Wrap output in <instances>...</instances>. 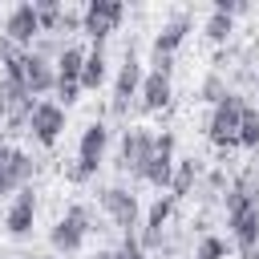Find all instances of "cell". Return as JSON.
<instances>
[{"label":"cell","mask_w":259,"mask_h":259,"mask_svg":"<svg viewBox=\"0 0 259 259\" xmlns=\"http://www.w3.org/2000/svg\"><path fill=\"white\" fill-rule=\"evenodd\" d=\"M93 231H101L97 219H93V206H89V202H73V206H65V214L49 227V247H53L57 259H61V255H81Z\"/></svg>","instance_id":"cell-1"},{"label":"cell","mask_w":259,"mask_h":259,"mask_svg":"<svg viewBox=\"0 0 259 259\" xmlns=\"http://www.w3.org/2000/svg\"><path fill=\"white\" fill-rule=\"evenodd\" d=\"M105 154H109V125L97 117V121H89V125L81 130V138H77V158L61 170V174H65V182L81 186V182L97 178V170H101Z\"/></svg>","instance_id":"cell-2"},{"label":"cell","mask_w":259,"mask_h":259,"mask_svg":"<svg viewBox=\"0 0 259 259\" xmlns=\"http://www.w3.org/2000/svg\"><path fill=\"white\" fill-rule=\"evenodd\" d=\"M243 105H247V97L235 93V89H227V97L210 105V113H206V142L214 150H239L235 146V134H239Z\"/></svg>","instance_id":"cell-3"},{"label":"cell","mask_w":259,"mask_h":259,"mask_svg":"<svg viewBox=\"0 0 259 259\" xmlns=\"http://www.w3.org/2000/svg\"><path fill=\"white\" fill-rule=\"evenodd\" d=\"M150 154H154V130H150V125H142V121L125 125V130H121V138H117V170H121V174H130L134 182H142Z\"/></svg>","instance_id":"cell-4"},{"label":"cell","mask_w":259,"mask_h":259,"mask_svg":"<svg viewBox=\"0 0 259 259\" xmlns=\"http://www.w3.org/2000/svg\"><path fill=\"white\" fill-rule=\"evenodd\" d=\"M97 206L105 210V219H109L121 235H134V231L142 227V202H138L134 186H121V182L101 186V190H97Z\"/></svg>","instance_id":"cell-5"},{"label":"cell","mask_w":259,"mask_h":259,"mask_svg":"<svg viewBox=\"0 0 259 259\" xmlns=\"http://www.w3.org/2000/svg\"><path fill=\"white\" fill-rule=\"evenodd\" d=\"M121 24H125L121 0H89L81 8V36H89V45H105L113 32H121Z\"/></svg>","instance_id":"cell-6"},{"label":"cell","mask_w":259,"mask_h":259,"mask_svg":"<svg viewBox=\"0 0 259 259\" xmlns=\"http://www.w3.org/2000/svg\"><path fill=\"white\" fill-rule=\"evenodd\" d=\"M65 125H69V109H61L53 97H45V101H36L32 105V113H28V138L40 146V150H53L61 138H65Z\"/></svg>","instance_id":"cell-7"},{"label":"cell","mask_w":259,"mask_h":259,"mask_svg":"<svg viewBox=\"0 0 259 259\" xmlns=\"http://www.w3.org/2000/svg\"><path fill=\"white\" fill-rule=\"evenodd\" d=\"M174 198L170 194H158L146 210H142V227H138V243H142V251L150 255V251H166V235H170V219H174Z\"/></svg>","instance_id":"cell-8"},{"label":"cell","mask_w":259,"mask_h":259,"mask_svg":"<svg viewBox=\"0 0 259 259\" xmlns=\"http://www.w3.org/2000/svg\"><path fill=\"white\" fill-rule=\"evenodd\" d=\"M142 77H146V69H142V61H138L134 45H130V49H125V57H121V65H117L113 93H109V113H113V117H125V113H130V105L138 101Z\"/></svg>","instance_id":"cell-9"},{"label":"cell","mask_w":259,"mask_h":259,"mask_svg":"<svg viewBox=\"0 0 259 259\" xmlns=\"http://www.w3.org/2000/svg\"><path fill=\"white\" fill-rule=\"evenodd\" d=\"M178 138L170 134V130H162V134H154V154H150V162H146V174H142V182L146 186H154V190H170V178H174V162H178Z\"/></svg>","instance_id":"cell-10"},{"label":"cell","mask_w":259,"mask_h":259,"mask_svg":"<svg viewBox=\"0 0 259 259\" xmlns=\"http://www.w3.org/2000/svg\"><path fill=\"white\" fill-rule=\"evenodd\" d=\"M36 210H40V202H36V190H32V186L16 190V194H12V202L4 206V235H8V239H32Z\"/></svg>","instance_id":"cell-11"},{"label":"cell","mask_w":259,"mask_h":259,"mask_svg":"<svg viewBox=\"0 0 259 259\" xmlns=\"http://www.w3.org/2000/svg\"><path fill=\"white\" fill-rule=\"evenodd\" d=\"M0 36L16 49H32L36 36H40V20H36V8L24 0V4H12L4 12V24H0Z\"/></svg>","instance_id":"cell-12"},{"label":"cell","mask_w":259,"mask_h":259,"mask_svg":"<svg viewBox=\"0 0 259 259\" xmlns=\"http://www.w3.org/2000/svg\"><path fill=\"white\" fill-rule=\"evenodd\" d=\"M190 28H194L190 12H174V16H170V20L154 32V40H150V57H174V53L186 45Z\"/></svg>","instance_id":"cell-13"},{"label":"cell","mask_w":259,"mask_h":259,"mask_svg":"<svg viewBox=\"0 0 259 259\" xmlns=\"http://www.w3.org/2000/svg\"><path fill=\"white\" fill-rule=\"evenodd\" d=\"M170 101H174V81L166 77V73H146L142 77V89H138V113H162V109H170Z\"/></svg>","instance_id":"cell-14"},{"label":"cell","mask_w":259,"mask_h":259,"mask_svg":"<svg viewBox=\"0 0 259 259\" xmlns=\"http://www.w3.org/2000/svg\"><path fill=\"white\" fill-rule=\"evenodd\" d=\"M24 89H28L36 101H45V97L57 89V69H53V61L40 57V53H32V49H24Z\"/></svg>","instance_id":"cell-15"},{"label":"cell","mask_w":259,"mask_h":259,"mask_svg":"<svg viewBox=\"0 0 259 259\" xmlns=\"http://www.w3.org/2000/svg\"><path fill=\"white\" fill-rule=\"evenodd\" d=\"M105 81H109L105 45H89V49H85V65H81V89H85V93H97Z\"/></svg>","instance_id":"cell-16"},{"label":"cell","mask_w":259,"mask_h":259,"mask_svg":"<svg viewBox=\"0 0 259 259\" xmlns=\"http://www.w3.org/2000/svg\"><path fill=\"white\" fill-rule=\"evenodd\" d=\"M198 178H202V166H198V158H178L174 162V178H170V198L178 202V198H190L194 194V186H198Z\"/></svg>","instance_id":"cell-17"},{"label":"cell","mask_w":259,"mask_h":259,"mask_svg":"<svg viewBox=\"0 0 259 259\" xmlns=\"http://www.w3.org/2000/svg\"><path fill=\"white\" fill-rule=\"evenodd\" d=\"M81 65H85V45H65L61 49V57L53 61V69H57V81H81Z\"/></svg>","instance_id":"cell-18"},{"label":"cell","mask_w":259,"mask_h":259,"mask_svg":"<svg viewBox=\"0 0 259 259\" xmlns=\"http://www.w3.org/2000/svg\"><path fill=\"white\" fill-rule=\"evenodd\" d=\"M235 146H239V150H259V109H255L251 101L243 105V117H239Z\"/></svg>","instance_id":"cell-19"},{"label":"cell","mask_w":259,"mask_h":259,"mask_svg":"<svg viewBox=\"0 0 259 259\" xmlns=\"http://www.w3.org/2000/svg\"><path fill=\"white\" fill-rule=\"evenodd\" d=\"M32 8H36V20H40V36H57L65 0H32Z\"/></svg>","instance_id":"cell-20"},{"label":"cell","mask_w":259,"mask_h":259,"mask_svg":"<svg viewBox=\"0 0 259 259\" xmlns=\"http://www.w3.org/2000/svg\"><path fill=\"white\" fill-rule=\"evenodd\" d=\"M231 32H235V20H231V16H223V12H210V16L202 20V36H206L210 45H219V49L231 40Z\"/></svg>","instance_id":"cell-21"},{"label":"cell","mask_w":259,"mask_h":259,"mask_svg":"<svg viewBox=\"0 0 259 259\" xmlns=\"http://www.w3.org/2000/svg\"><path fill=\"white\" fill-rule=\"evenodd\" d=\"M227 255H231V239H223V235H214V231L198 235V243H194V259H227Z\"/></svg>","instance_id":"cell-22"},{"label":"cell","mask_w":259,"mask_h":259,"mask_svg":"<svg viewBox=\"0 0 259 259\" xmlns=\"http://www.w3.org/2000/svg\"><path fill=\"white\" fill-rule=\"evenodd\" d=\"M12 170H16V182H20V186H32V178H36V158L16 146V150H12Z\"/></svg>","instance_id":"cell-23"},{"label":"cell","mask_w":259,"mask_h":259,"mask_svg":"<svg viewBox=\"0 0 259 259\" xmlns=\"http://www.w3.org/2000/svg\"><path fill=\"white\" fill-rule=\"evenodd\" d=\"M223 97H227V81H223L219 73H206V77L198 81V101L214 105V101H223Z\"/></svg>","instance_id":"cell-24"},{"label":"cell","mask_w":259,"mask_h":259,"mask_svg":"<svg viewBox=\"0 0 259 259\" xmlns=\"http://www.w3.org/2000/svg\"><path fill=\"white\" fill-rule=\"evenodd\" d=\"M101 259H146V251H142V243H138V231H134V235H121V243H117L113 251H105Z\"/></svg>","instance_id":"cell-25"},{"label":"cell","mask_w":259,"mask_h":259,"mask_svg":"<svg viewBox=\"0 0 259 259\" xmlns=\"http://www.w3.org/2000/svg\"><path fill=\"white\" fill-rule=\"evenodd\" d=\"M77 32H81V8H69V4H65L61 24H57V36L65 40V36H77Z\"/></svg>","instance_id":"cell-26"},{"label":"cell","mask_w":259,"mask_h":259,"mask_svg":"<svg viewBox=\"0 0 259 259\" xmlns=\"http://www.w3.org/2000/svg\"><path fill=\"white\" fill-rule=\"evenodd\" d=\"M206 186H210V190H223V186H227V174H223V170H210V174H206Z\"/></svg>","instance_id":"cell-27"},{"label":"cell","mask_w":259,"mask_h":259,"mask_svg":"<svg viewBox=\"0 0 259 259\" xmlns=\"http://www.w3.org/2000/svg\"><path fill=\"white\" fill-rule=\"evenodd\" d=\"M239 259H259V247H251V251H243Z\"/></svg>","instance_id":"cell-28"},{"label":"cell","mask_w":259,"mask_h":259,"mask_svg":"<svg viewBox=\"0 0 259 259\" xmlns=\"http://www.w3.org/2000/svg\"><path fill=\"white\" fill-rule=\"evenodd\" d=\"M32 259H57V255H53V251H49V255H32Z\"/></svg>","instance_id":"cell-29"},{"label":"cell","mask_w":259,"mask_h":259,"mask_svg":"<svg viewBox=\"0 0 259 259\" xmlns=\"http://www.w3.org/2000/svg\"><path fill=\"white\" fill-rule=\"evenodd\" d=\"M255 109H259V101H255Z\"/></svg>","instance_id":"cell-30"}]
</instances>
